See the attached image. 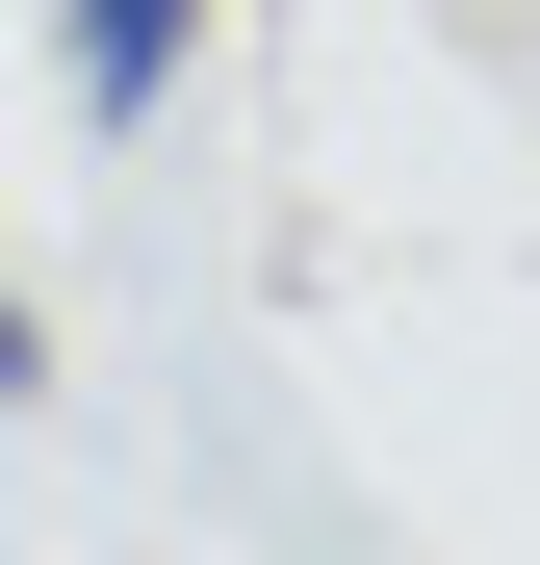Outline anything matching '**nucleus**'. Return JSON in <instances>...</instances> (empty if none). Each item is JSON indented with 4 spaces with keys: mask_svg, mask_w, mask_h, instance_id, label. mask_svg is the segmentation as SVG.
Listing matches in <instances>:
<instances>
[{
    "mask_svg": "<svg viewBox=\"0 0 540 565\" xmlns=\"http://www.w3.org/2000/svg\"><path fill=\"white\" fill-rule=\"evenodd\" d=\"M180 52H207V0H52V77H77V129H155V104H180Z\"/></svg>",
    "mask_w": 540,
    "mask_h": 565,
    "instance_id": "obj_1",
    "label": "nucleus"
},
{
    "mask_svg": "<svg viewBox=\"0 0 540 565\" xmlns=\"http://www.w3.org/2000/svg\"><path fill=\"white\" fill-rule=\"evenodd\" d=\"M0 386H27V282H0Z\"/></svg>",
    "mask_w": 540,
    "mask_h": 565,
    "instance_id": "obj_2",
    "label": "nucleus"
}]
</instances>
